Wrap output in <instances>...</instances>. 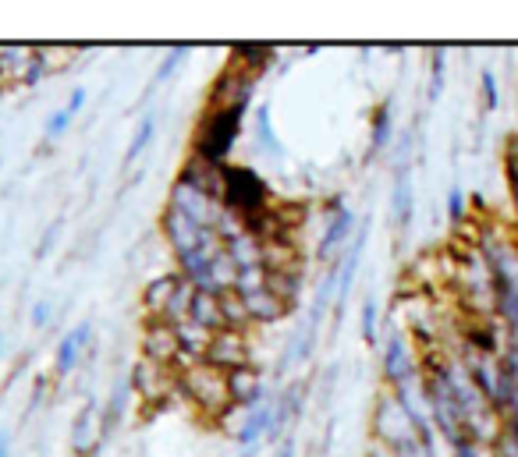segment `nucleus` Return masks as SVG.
Masks as SVG:
<instances>
[{"label":"nucleus","mask_w":518,"mask_h":457,"mask_svg":"<svg viewBox=\"0 0 518 457\" xmlns=\"http://www.w3.org/2000/svg\"><path fill=\"white\" fill-rule=\"evenodd\" d=\"M245 103L249 100L228 103V107H217L210 117H206L203 132H199V142H196V160L213 163V167H217V163L231 153V146L238 142V132H242Z\"/></svg>","instance_id":"1"},{"label":"nucleus","mask_w":518,"mask_h":457,"mask_svg":"<svg viewBox=\"0 0 518 457\" xmlns=\"http://www.w3.org/2000/svg\"><path fill=\"white\" fill-rule=\"evenodd\" d=\"M220 195L228 213H242L245 220L267 210V185L259 181V174H252L249 167H224L220 171Z\"/></svg>","instance_id":"2"},{"label":"nucleus","mask_w":518,"mask_h":457,"mask_svg":"<svg viewBox=\"0 0 518 457\" xmlns=\"http://www.w3.org/2000/svg\"><path fill=\"white\" fill-rule=\"evenodd\" d=\"M185 387L192 390V397H196L203 408H228L231 404L228 380H220V372L210 369V365H196V369H189Z\"/></svg>","instance_id":"3"},{"label":"nucleus","mask_w":518,"mask_h":457,"mask_svg":"<svg viewBox=\"0 0 518 457\" xmlns=\"http://www.w3.org/2000/svg\"><path fill=\"white\" fill-rule=\"evenodd\" d=\"M206 358H210L213 369H242L245 365V341L228 326V330H220V334L210 337V344H206Z\"/></svg>","instance_id":"4"},{"label":"nucleus","mask_w":518,"mask_h":457,"mask_svg":"<svg viewBox=\"0 0 518 457\" xmlns=\"http://www.w3.org/2000/svg\"><path fill=\"white\" fill-rule=\"evenodd\" d=\"M146 358L157 365L171 362V358H181V341H178V330H174L171 323H164V319H157V323L146 330Z\"/></svg>","instance_id":"5"},{"label":"nucleus","mask_w":518,"mask_h":457,"mask_svg":"<svg viewBox=\"0 0 518 457\" xmlns=\"http://www.w3.org/2000/svg\"><path fill=\"white\" fill-rule=\"evenodd\" d=\"M36 64V47H0V86H22Z\"/></svg>","instance_id":"6"},{"label":"nucleus","mask_w":518,"mask_h":457,"mask_svg":"<svg viewBox=\"0 0 518 457\" xmlns=\"http://www.w3.org/2000/svg\"><path fill=\"white\" fill-rule=\"evenodd\" d=\"M86 341H89V323H79L75 330H68V334L61 337V344H57V355H54V372H57V376H68V372L79 365Z\"/></svg>","instance_id":"7"},{"label":"nucleus","mask_w":518,"mask_h":457,"mask_svg":"<svg viewBox=\"0 0 518 457\" xmlns=\"http://www.w3.org/2000/svg\"><path fill=\"white\" fill-rule=\"evenodd\" d=\"M352 227H355V213L352 210H341L338 217L330 220V227L323 231V241H320V259L323 263L338 256V248L352 238Z\"/></svg>","instance_id":"8"},{"label":"nucleus","mask_w":518,"mask_h":457,"mask_svg":"<svg viewBox=\"0 0 518 457\" xmlns=\"http://www.w3.org/2000/svg\"><path fill=\"white\" fill-rule=\"evenodd\" d=\"M96 419H100L96 404H86V408H82V415L75 419V429H71V447H75V454H93V447H96Z\"/></svg>","instance_id":"9"},{"label":"nucleus","mask_w":518,"mask_h":457,"mask_svg":"<svg viewBox=\"0 0 518 457\" xmlns=\"http://www.w3.org/2000/svg\"><path fill=\"white\" fill-rule=\"evenodd\" d=\"M362 248H366V231L355 234V248L352 256L341 263V273H338V291H334V298H338V316L345 312V302H348V291H352V280H355V270H359V256Z\"/></svg>","instance_id":"10"},{"label":"nucleus","mask_w":518,"mask_h":457,"mask_svg":"<svg viewBox=\"0 0 518 457\" xmlns=\"http://www.w3.org/2000/svg\"><path fill=\"white\" fill-rule=\"evenodd\" d=\"M412 372V362H409V348L401 344V337H394L391 348L384 351V376L394 383V387H401V383L409 380Z\"/></svg>","instance_id":"11"},{"label":"nucleus","mask_w":518,"mask_h":457,"mask_svg":"<svg viewBox=\"0 0 518 457\" xmlns=\"http://www.w3.org/2000/svg\"><path fill=\"white\" fill-rule=\"evenodd\" d=\"M274 426H277V411L270 408V404H259V408H252L249 419H245V426H242V433H238V440L249 447V443L259 440V436H267Z\"/></svg>","instance_id":"12"},{"label":"nucleus","mask_w":518,"mask_h":457,"mask_svg":"<svg viewBox=\"0 0 518 457\" xmlns=\"http://www.w3.org/2000/svg\"><path fill=\"white\" fill-rule=\"evenodd\" d=\"M178 284H181L178 277L153 280V284L146 287V309H153L160 319H164V312H167V305H171V298H174V291H178Z\"/></svg>","instance_id":"13"},{"label":"nucleus","mask_w":518,"mask_h":457,"mask_svg":"<svg viewBox=\"0 0 518 457\" xmlns=\"http://www.w3.org/2000/svg\"><path fill=\"white\" fill-rule=\"evenodd\" d=\"M394 213H398L401 227L412 224V188H409V178H405V174H401L398 188H394Z\"/></svg>","instance_id":"14"},{"label":"nucleus","mask_w":518,"mask_h":457,"mask_svg":"<svg viewBox=\"0 0 518 457\" xmlns=\"http://www.w3.org/2000/svg\"><path fill=\"white\" fill-rule=\"evenodd\" d=\"M153 132H157V117H142L139 132H135L132 146H128V156H125L128 163H132V160H139V156H142V149H146V146H150V142H153Z\"/></svg>","instance_id":"15"},{"label":"nucleus","mask_w":518,"mask_h":457,"mask_svg":"<svg viewBox=\"0 0 518 457\" xmlns=\"http://www.w3.org/2000/svg\"><path fill=\"white\" fill-rule=\"evenodd\" d=\"M387 139H391V107H380L377 117H373V153H380V149L387 146Z\"/></svg>","instance_id":"16"},{"label":"nucleus","mask_w":518,"mask_h":457,"mask_svg":"<svg viewBox=\"0 0 518 457\" xmlns=\"http://www.w3.org/2000/svg\"><path fill=\"white\" fill-rule=\"evenodd\" d=\"M362 337H366L369 344L377 341V302H373V298L362 305Z\"/></svg>","instance_id":"17"},{"label":"nucleus","mask_w":518,"mask_h":457,"mask_svg":"<svg viewBox=\"0 0 518 457\" xmlns=\"http://www.w3.org/2000/svg\"><path fill=\"white\" fill-rule=\"evenodd\" d=\"M259 139L270 142V153H281V142H277L274 128H270V107H259Z\"/></svg>","instance_id":"18"},{"label":"nucleus","mask_w":518,"mask_h":457,"mask_svg":"<svg viewBox=\"0 0 518 457\" xmlns=\"http://www.w3.org/2000/svg\"><path fill=\"white\" fill-rule=\"evenodd\" d=\"M68 124H71V114L68 110H57V114H50V121H47V139H57V135H64L68 132Z\"/></svg>","instance_id":"19"},{"label":"nucleus","mask_w":518,"mask_h":457,"mask_svg":"<svg viewBox=\"0 0 518 457\" xmlns=\"http://www.w3.org/2000/svg\"><path fill=\"white\" fill-rule=\"evenodd\" d=\"M444 50H437V54H433V89H430V96L433 100H440V89H444Z\"/></svg>","instance_id":"20"},{"label":"nucleus","mask_w":518,"mask_h":457,"mask_svg":"<svg viewBox=\"0 0 518 457\" xmlns=\"http://www.w3.org/2000/svg\"><path fill=\"white\" fill-rule=\"evenodd\" d=\"M185 54H189V50H185V47H174L171 54L164 57V64H160V71H157V82H164V78L171 75V71L178 68L181 61H185Z\"/></svg>","instance_id":"21"},{"label":"nucleus","mask_w":518,"mask_h":457,"mask_svg":"<svg viewBox=\"0 0 518 457\" xmlns=\"http://www.w3.org/2000/svg\"><path fill=\"white\" fill-rule=\"evenodd\" d=\"M483 89H487V107H497V82H494V71H483Z\"/></svg>","instance_id":"22"},{"label":"nucleus","mask_w":518,"mask_h":457,"mask_svg":"<svg viewBox=\"0 0 518 457\" xmlns=\"http://www.w3.org/2000/svg\"><path fill=\"white\" fill-rule=\"evenodd\" d=\"M82 107H86V89H75V93H71V100L64 103V110H68V114L75 117V114H79Z\"/></svg>","instance_id":"23"},{"label":"nucleus","mask_w":518,"mask_h":457,"mask_svg":"<svg viewBox=\"0 0 518 457\" xmlns=\"http://www.w3.org/2000/svg\"><path fill=\"white\" fill-rule=\"evenodd\" d=\"M47 319H50V302L32 305V326H47Z\"/></svg>","instance_id":"24"},{"label":"nucleus","mask_w":518,"mask_h":457,"mask_svg":"<svg viewBox=\"0 0 518 457\" xmlns=\"http://www.w3.org/2000/svg\"><path fill=\"white\" fill-rule=\"evenodd\" d=\"M448 210H451V217L455 220H462V192H458V188H451V195H448Z\"/></svg>","instance_id":"25"},{"label":"nucleus","mask_w":518,"mask_h":457,"mask_svg":"<svg viewBox=\"0 0 518 457\" xmlns=\"http://www.w3.org/2000/svg\"><path fill=\"white\" fill-rule=\"evenodd\" d=\"M11 443H8V433H0V457H8Z\"/></svg>","instance_id":"26"},{"label":"nucleus","mask_w":518,"mask_h":457,"mask_svg":"<svg viewBox=\"0 0 518 457\" xmlns=\"http://www.w3.org/2000/svg\"><path fill=\"white\" fill-rule=\"evenodd\" d=\"M458 457H476V454H472L469 447H458Z\"/></svg>","instance_id":"27"},{"label":"nucleus","mask_w":518,"mask_h":457,"mask_svg":"<svg viewBox=\"0 0 518 457\" xmlns=\"http://www.w3.org/2000/svg\"><path fill=\"white\" fill-rule=\"evenodd\" d=\"M291 454H295V447H291V443H288V447H284V450H281V454H277V457H291Z\"/></svg>","instance_id":"28"}]
</instances>
